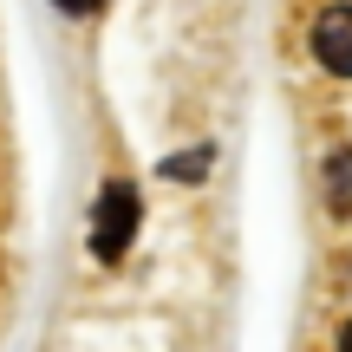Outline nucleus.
Here are the masks:
<instances>
[{
    "instance_id": "f257e3e1",
    "label": "nucleus",
    "mask_w": 352,
    "mask_h": 352,
    "mask_svg": "<svg viewBox=\"0 0 352 352\" xmlns=\"http://www.w3.org/2000/svg\"><path fill=\"white\" fill-rule=\"evenodd\" d=\"M131 235H138V189L131 183H104L98 215H91V254H98V261H124Z\"/></svg>"
},
{
    "instance_id": "f03ea898",
    "label": "nucleus",
    "mask_w": 352,
    "mask_h": 352,
    "mask_svg": "<svg viewBox=\"0 0 352 352\" xmlns=\"http://www.w3.org/2000/svg\"><path fill=\"white\" fill-rule=\"evenodd\" d=\"M314 59L333 78H352V7H327L314 20Z\"/></svg>"
},
{
    "instance_id": "7ed1b4c3",
    "label": "nucleus",
    "mask_w": 352,
    "mask_h": 352,
    "mask_svg": "<svg viewBox=\"0 0 352 352\" xmlns=\"http://www.w3.org/2000/svg\"><path fill=\"white\" fill-rule=\"evenodd\" d=\"M327 209L333 215H352V144L327 157Z\"/></svg>"
},
{
    "instance_id": "20e7f679",
    "label": "nucleus",
    "mask_w": 352,
    "mask_h": 352,
    "mask_svg": "<svg viewBox=\"0 0 352 352\" xmlns=\"http://www.w3.org/2000/svg\"><path fill=\"white\" fill-rule=\"evenodd\" d=\"M202 164H209V151H189V157H170V164H164V176H176V183H196V176H202Z\"/></svg>"
},
{
    "instance_id": "39448f33",
    "label": "nucleus",
    "mask_w": 352,
    "mask_h": 352,
    "mask_svg": "<svg viewBox=\"0 0 352 352\" xmlns=\"http://www.w3.org/2000/svg\"><path fill=\"white\" fill-rule=\"evenodd\" d=\"M65 13H91V7H104V0H59Z\"/></svg>"
},
{
    "instance_id": "423d86ee",
    "label": "nucleus",
    "mask_w": 352,
    "mask_h": 352,
    "mask_svg": "<svg viewBox=\"0 0 352 352\" xmlns=\"http://www.w3.org/2000/svg\"><path fill=\"white\" fill-rule=\"evenodd\" d=\"M340 352H352V320H346V327H340Z\"/></svg>"
}]
</instances>
